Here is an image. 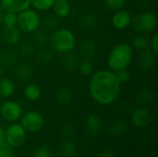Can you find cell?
I'll return each instance as SVG.
<instances>
[{"label": "cell", "mask_w": 158, "mask_h": 157, "mask_svg": "<svg viewBox=\"0 0 158 157\" xmlns=\"http://www.w3.org/2000/svg\"><path fill=\"white\" fill-rule=\"evenodd\" d=\"M88 89L90 96L95 103L100 105H110L118 100L121 84L114 71L99 69L91 75Z\"/></svg>", "instance_id": "1"}, {"label": "cell", "mask_w": 158, "mask_h": 157, "mask_svg": "<svg viewBox=\"0 0 158 157\" xmlns=\"http://www.w3.org/2000/svg\"><path fill=\"white\" fill-rule=\"evenodd\" d=\"M133 58V48L128 43L116 44L108 54L107 66L110 70L116 72L128 68Z\"/></svg>", "instance_id": "2"}, {"label": "cell", "mask_w": 158, "mask_h": 157, "mask_svg": "<svg viewBox=\"0 0 158 157\" xmlns=\"http://www.w3.org/2000/svg\"><path fill=\"white\" fill-rule=\"evenodd\" d=\"M50 42L55 52L63 55L71 52L74 49L76 44V38L70 30L61 28L55 29L50 37Z\"/></svg>", "instance_id": "3"}, {"label": "cell", "mask_w": 158, "mask_h": 157, "mask_svg": "<svg viewBox=\"0 0 158 157\" xmlns=\"http://www.w3.org/2000/svg\"><path fill=\"white\" fill-rule=\"evenodd\" d=\"M41 26V17L34 9H25L17 14V27L20 31L32 33Z\"/></svg>", "instance_id": "4"}, {"label": "cell", "mask_w": 158, "mask_h": 157, "mask_svg": "<svg viewBox=\"0 0 158 157\" xmlns=\"http://www.w3.org/2000/svg\"><path fill=\"white\" fill-rule=\"evenodd\" d=\"M131 25L137 32L148 33L156 30L157 26V19L153 12L143 11L131 17Z\"/></svg>", "instance_id": "5"}, {"label": "cell", "mask_w": 158, "mask_h": 157, "mask_svg": "<svg viewBox=\"0 0 158 157\" xmlns=\"http://www.w3.org/2000/svg\"><path fill=\"white\" fill-rule=\"evenodd\" d=\"M27 138V131L24 128L18 123H13L5 130V142L12 148L21 146Z\"/></svg>", "instance_id": "6"}, {"label": "cell", "mask_w": 158, "mask_h": 157, "mask_svg": "<svg viewBox=\"0 0 158 157\" xmlns=\"http://www.w3.org/2000/svg\"><path fill=\"white\" fill-rule=\"evenodd\" d=\"M20 125L26 131L38 132L43 129L44 125V119L39 112L35 110H30L20 117Z\"/></svg>", "instance_id": "7"}, {"label": "cell", "mask_w": 158, "mask_h": 157, "mask_svg": "<svg viewBox=\"0 0 158 157\" xmlns=\"http://www.w3.org/2000/svg\"><path fill=\"white\" fill-rule=\"evenodd\" d=\"M0 115L5 120L15 122L22 116V107L18 102L9 100L1 105Z\"/></svg>", "instance_id": "8"}, {"label": "cell", "mask_w": 158, "mask_h": 157, "mask_svg": "<svg viewBox=\"0 0 158 157\" xmlns=\"http://www.w3.org/2000/svg\"><path fill=\"white\" fill-rule=\"evenodd\" d=\"M31 0H0V7L5 12L19 13L30 8Z\"/></svg>", "instance_id": "9"}, {"label": "cell", "mask_w": 158, "mask_h": 157, "mask_svg": "<svg viewBox=\"0 0 158 157\" xmlns=\"http://www.w3.org/2000/svg\"><path fill=\"white\" fill-rule=\"evenodd\" d=\"M14 74L18 81L27 82L31 81L34 75V67L29 62H21L16 66Z\"/></svg>", "instance_id": "10"}, {"label": "cell", "mask_w": 158, "mask_h": 157, "mask_svg": "<svg viewBox=\"0 0 158 157\" xmlns=\"http://www.w3.org/2000/svg\"><path fill=\"white\" fill-rule=\"evenodd\" d=\"M131 17L132 16L131 15V13L127 10H117L111 19L112 25L117 30H125L131 25Z\"/></svg>", "instance_id": "11"}, {"label": "cell", "mask_w": 158, "mask_h": 157, "mask_svg": "<svg viewBox=\"0 0 158 157\" xmlns=\"http://www.w3.org/2000/svg\"><path fill=\"white\" fill-rule=\"evenodd\" d=\"M151 121V114L145 107L136 108L131 115V122L137 128H144Z\"/></svg>", "instance_id": "12"}, {"label": "cell", "mask_w": 158, "mask_h": 157, "mask_svg": "<svg viewBox=\"0 0 158 157\" xmlns=\"http://www.w3.org/2000/svg\"><path fill=\"white\" fill-rule=\"evenodd\" d=\"M19 52L12 48H4L0 50V65L4 68L12 67L17 64Z\"/></svg>", "instance_id": "13"}, {"label": "cell", "mask_w": 158, "mask_h": 157, "mask_svg": "<svg viewBox=\"0 0 158 157\" xmlns=\"http://www.w3.org/2000/svg\"><path fill=\"white\" fill-rule=\"evenodd\" d=\"M20 31L19 29L15 27H5L1 31V38L5 42V43L8 45H14L19 43L20 39Z\"/></svg>", "instance_id": "14"}, {"label": "cell", "mask_w": 158, "mask_h": 157, "mask_svg": "<svg viewBox=\"0 0 158 157\" xmlns=\"http://www.w3.org/2000/svg\"><path fill=\"white\" fill-rule=\"evenodd\" d=\"M102 126L103 120L96 114H91L85 119V129L90 135H97L101 131Z\"/></svg>", "instance_id": "15"}, {"label": "cell", "mask_w": 158, "mask_h": 157, "mask_svg": "<svg viewBox=\"0 0 158 157\" xmlns=\"http://www.w3.org/2000/svg\"><path fill=\"white\" fill-rule=\"evenodd\" d=\"M80 54L83 58H88L91 59L93 58L95 54H96V50H97V46H96V43L90 38H87L85 40H83L81 44H80Z\"/></svg>", "instance_id": "16"}, {"label": "cell", "mask_w": 158, "mask_h": 157, "mask_svg": "<svg viewBox=\"0 0 158 157\" xmlns=\"http://www.w3.org/2000/svg\"><path fill=\"white\" fill-rule=\"evenodd\" d=\"M74 99V93L72 90L67 86L60 87L56 93V101L60 105H69Z\"/></svg>", "instance_id": "17"}, {"label": "cell", "mask_w": 158, "mask_h": 157, "mask_svg": "<svg viewBox=\"0 0 158 157\" xmlns=\"http://www.w3.org/2000/svg\"><path fill=\"white\" fill-rule=\"evenodd\" d=\"M156 64V55L151 51H142L139 56V68L142 70H151Z\"/></svg>", "instance_id": "18"}, {"label": "cell", "mask_w": 158, "mask_h": 157, "mask_svg": "<svg viewBox=\"0 0 158 157\" xmlns=\"http://www.w3.org/2000/svg\"><path fill=\"white\" fill-rule=\"evenodd\" d=\"M55 15L59 19H66L71 12V6L68 0H55L52 6Z\"/></svg>", "instance_id": "19"}, {"label": "cell", "mask_w": 158, "mask_h": 157, "mask_svg": "<svg viewBox=\"0 0 158 157\" xmlns=\"http://www.w3.org/2000/svg\"><path fill=\"white\" fill-rule=\"evenodd\" d=\"M80 63V59L78 56L74 53L69 52L66 54H63V56L61 58V64L63 68L69 71H74L78 68Z\"/></svg>", "instance_id": "20"}, {"label": "cell", "mask_w": 158, "mask_h": 157, "mask_svg": "<svg viewBox=\"0 0 158 157\" xmlns=\"http://www.w3.org/2000/svg\"><path fill=\"white\" fill-rule=\"evenodd\" d=\"M23 94L25 98L29 101L34 102L40 99L42 95V91L40 86L35 83H28L23 89Z\"/></svg>", "instance_id": "21"}, {"label": "cell", "mask_w": 158, "mask_h": 157, "mask_svg": "<svg viewBox=\"0 0 158 157\" xmlns=\"http://www.w3.org/2000/svg\"><path fill=\"white\" fill-rule=\"evenodd\" d=\"M56 57V52L52 47H47L46 45L44 47H41L38 55H37V58L38 61L44 65H47L50 64L54 61Z\"/></svg>", "instance_id": "22"}, {"label": "cell", "mask_w": 158, "mask_h": 157, "mask_svg": "<svg viewBox=\"0 0 158 157\" xmlns=\"http://www.w3.org/2000/svg\"><path fill=\"white\" fill-rule=\"evenodd\" d=\"M128 130V124L122 119H117L112 121L108 126V131L113 136L123 135Z\"/></svg>", "instance_id": "23"}, {"label": "cell", "mask_w": 158, "mask_h": 157, "mask_svg": "<svg viewBox=\"0 0 158 157\" xmlns=\"http://www.w3.org/2000/svg\"><path fill=\"white\" fill-rule=\"evenodd\" d=\"M98 23V18L94 13L87 12L82 14L79 18V24L81 27L85 29H93Z\"/></svg>", "instance_id": "24"}, {"label": "cell", "mask_w": 158, "mask_h": 157, "mask_svg": "<svg viewBox=\"0 0 158 157\" xmlns=\"http://www.w3.org/2000/svg\"><path fill=\"white\" fill-rule=\"evenodd\" d=\"M15 93V84L7 78L0 79V96L4 98L10 97Z\"/></svg>", "instance_id": "25"}, {"label": "cell", "mask_w": 158, "mask_h": 157, "mask_svg": "<svg viewBox=\"0 0 158 157\" xmlns=\"http://www.w3.org/2000/svg\"><path fill=\"white\" fill-rule=\"evenodd\" d=\"M60 153L64 157H74L77 154V146L70 139L63 142L60 146Z\"/></svg>", "instance_id": "26"}, {"label": "cell", "mask_w": 158, "mask_h": 157, "mask_svg": "<svg viewBox=\"0 0 158 157\" xmlns=\"http://www.w3.org/2000/svg\"><path fill=\"white\" fill-rule=\"evenodd\" d=\"M59 23V18L55 14H47L43 19H41V26L44 30H55Z\"/></svg>", "instance_id": "27"}, {"label": "cell", "mask_w": 158, "mask_h": 157, "mask_svg": "<svg viewBox=\"0 0 158 157\" xmlns=\"http://www.w3.org/2000/svg\"><path fill=\"white\" fill-rule=\"evenodd\" d=\"M33 33V43L38 47H44L47 44L49 41V37L45 30H36Z\"/></svg>", "instance_id": "28"}, {"label": "cell", "mask_w": 158, "mask_h": 157, "mask_svg": "<svg viewBox=\"0 0 158 157\" xmlns=\"http://www.w3.org/2000/svg\"><path fill=\"white\" fill-rule=\"evenodd\" d=\"M131 47L138 50V51H144L149 46V41L146 37L143 35L135 36L131 40Z\"/></svg>", "instance_id": "29"}, {"label": "cell", "mask_w": 158, "mask_h": 157, "mask_svg": "<svg viewBox=\"0 0 158 157\" xmlns=\"http://www.w3.org/2000/svg\"><path fill=\"white\" fill-rule=\"evenodd\" d=\"M153 97H154V94H153L152 91H150L149 89H143L136 94L135 101L138 104L145 105V104L152 102Z\"/></svg>", "instance_id": "30"}, {"label": "cell", "mask_w": 158, "mask_h": 157, "mask_svg": "<svg viewBox=\"0 0 158 157\" xmlns=\"http://www.w3.org/2000/svg\"><path fill=\"white\" fill-rule=\"evenodd\" d=\"M79 71L83 76H91L94 72V65L91 59L83 58L79 63Z\"/></svg>", "instance_id": "31"}, {"label": "cell", "mask_w": 158, "mask_h": 157, "mask_svg": "<svg viewBox=\"0 0 158 157\" xmlns=\"http://www.w3.org/2000/svg\"><path fill=\"white\" fill-rule=\"evenodd\" d=\"M34 54H35V45L31 42H26L22 43L19 51V55H20L22 57L25 58H30Z\"/></svg>", "instance_id": "32"}, {"label": "cell", "mask_w": 158, "mask_h": 157, "mask_svg": "<svg viewBox=\"0 0 158 157\" xmlns=\"http://www.w3.org/2000/svg\"><path fill=\"white\" fill-rule=\"evenodd\" d=\"M55 0H31V6H32L36 10L47 11L52 8Z\"/></svg>", "instance_id": "33"}, {"label": "cell", "mask_w": 158, "mask_h": 157, "mask_svg": "<svg viewBox=\"0 0 158 157\" xmlns=\"http://www.w3.org/2000/svg\"><path fill=\"white\" fill-rule=\"evenodd\" d=\"M103 2L106 8L113 11L121 9L125 5V0H103Z\"/></svg>", "instance_id": "34"}, {"label": "cell", "mask_w": 158, "mask_h": 157, "mask_svg": "<svg viewBox=\"0 0 158 157\" xmlns=\"http://www.w3.org/2000/svg\"><path fill=\"white\" fill-rule=\"evenodd\" d=\"M3 25L5 27H15V26H17V13L5 12Z\"/></svg>", "instance_id": "35"}, {"label": "cell", "mask_w": 158, "mask_h": 157, "mask_svg": "<svg viewBox=\"0 0 158 157\" xmlns=\"http://www.w3.org/2000/svg\"><path fill=\"white\" fill-rule=\"evenodd\" d=\"M59 132L62 137H64L66 140H68L72 137V135L74 133V128L70 123H65L60 127Z\"/></svg>", "instance_id": "36"}, {"label": "cell", "mask_w": 158, "mask_h": 157, "mask_svg": "<svg viewBox=\"0 0 158 157\" xmlns=\"http://www.w3.org/2000/svg\"><path fill=\"white\" fill-rule=\"evenodd\" d=\"M14 148H12L6 142L0 143V157H13L14 156Z\"/></svg>", "instance_id": "37"}, {"label": "cell", "mask_w": 158, "mask_h": 157, "mask_svg": "<svg viewBox=\"0 0 158 157\" xmlns=\"http://www.w3.org/2000/svg\"><path fill=\"white\" fill-rule=\"evenodd\" d=\"M115 74H116V77H117L118 81L120 82V84L126 83L131 80V73L127 68L118 70V71L115 72Z\"/></svg>", "instance_id": "38"}, {"label": "cell", "mask_w": 158, "mask_h": 157, "mask_svg": "<svg viewBox=\"0 0 158 157\" xmlns=\"http://www.w3.org/2000/svg\"><path fill=\"white\" fill-rule=\"evenodd\" d=\"M33 157H52V151L47 146H40L34 151Z\"/></svg>", "instance_id": "39"}, {"label": "cell", "mask_w": 158, "mask_h": 157, "mask_svg": "<svg viewBox=\"0 0 158 157\" xmlns=\"http://www.w3.org/2000/svg\"><path fill=\"white\" fill-rule=\"evenodd\" d=\"M149 45L151 48V52L156 56L158 54V34L156 33L152 36L151 40L149 41Z\"/></svg>", "instance_id": "40"}, {"label": "cell", "mask_w": 158, "mask_h": 157, "mask_svg": "<svg viewBox=\"0 0 158 157\" xmlns=\"http://www.w3.org/2000/svg\"><path fill=\"white\" fill-rule=\"evenodd\" d=\"M114 156V152L110 149H106L102 152L101 157H113Z\"/></svg>", "instance_id": "41"}, {"label": "cell", "mask_w": 158, "mask_h": 157, "mask_svg": "<svg viewBox=\"0 0 158 157\" xmlns=\"http://www.w3.org/2000/svg\"><path fill=\"white\" fill-rule=\"evenodd\" d=\"M5 142V130L2 126H0V143Z\"/></svg>", "instance_id": "42"}, {"label": "cell", "mask_w": 158, "mask_h": 157, "mask_svg": "<svg viewBox=\"0 0 158 157\" xmlns=\"http://www.w3.org/2000/svg\"><path fill=\"white\" fill-rule=\"evenodd\" d=\"M4 14H5V13H4V11L1 9V10H0V26H1V25H3V21H4Z\"/></svg>", "instance_id": "43"}, {"label": "cell", "mask_w": 158, "mask_h": 157, "mask_svg": "<svg viewBox=\"0 0 158 157\" xmlns=\"http://www.w3.org/2000/svg\"><path fill=\"white\" fill-rule=\"evenodd\" d=\"M4 74H5V68L0 65V79L4 77Z\"/></svg>", "instance_id": "44"}, {"label": "cell", "mask_w": 158, "mask_h": 157, "mask_svg": "<svg viewBox=\"0 0 158 157\" xmlns=\"http://www.w3.org/2000/svg\"><path fill=\"white\" fill-rule=\"evenodd\" d=\"M0 106H1V104H0Z\"/></svg>", "instance_id": "45"}]
</instances>
